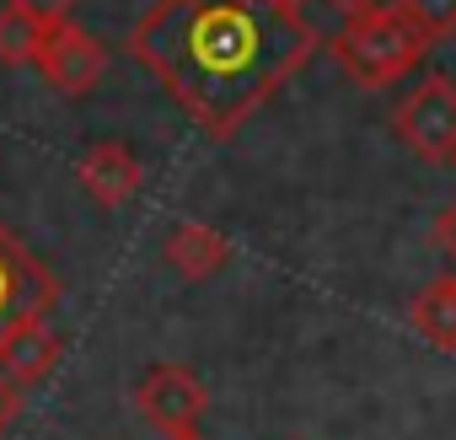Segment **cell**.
<instances>
[{"label":"cell","mask_w":456,"mask_h":440,"mask_svg":"<svg viewBox=\"0 0 456 440\" xmlns=\"http://www.w3.org/2000/svg\"><path fill=\"white\" fill-rule=\"evenodd\" d=\"M317 44V22L285 0H156L129 33V54L209 140H237Z\"/></svg>","instance_id":"cell-1"},{"label":"cell","mask_w":456,"mask_h":440,"mask_svg":"<svg viewBox=\"0 0 456 440\" xmlns=\"http://www.w3.org/2000/svg\"><path fill=\"white\" fill-rule=\"evenodd\" d=\"M424 49H429V38L397 6H376L365 17H349L338 28V38H328V54L338 60V70L365 92H381V86L403 81L424 60Z\"/></svg>","instance_id":"cell-2"},{"label":"cell","mask_w":456,"mask_h":440,"mask_svg":"<svg viewBox=\"0 0 456 440\" xmlns=\"http://www.w3.org/2000/svg\"><path fill=\"white\" fill-rule=\"evenodd\" d=\"M397 140L419 156V161H451L456 156V81L451 76H429L419 81L397 113H392Z\"/></svg>","instance_id":"cell-3"},{"label":"cell","mask_w":456,"mask_h":440,"mask_svg":"<svg viewBox=\"0 0 456 440\" xmlns=\"http://www.w3.org/2000/svg\"><path fill=\"white\" fill-rule=\"evenodd\" d=\"M38 76L60 92V97H86V92H97L102 86V76H108V44L102 38H92L81 22H54V28H44V44H38Z\"/></svg>","instance_id":"cell-4"},{"label":"cell","mask_w":456,"mask_h":440,"mask_svg":"<svg viewBox=\"0 0 456 440\" xmlns=\"http://www.w3.org/2000/svg\"><path fill=\"white\" fill-rule=\"evenodd\" d=\"M60 306V280L54 269L28 253V242L17 232L0 226V333L22 317H49Z\"/></svg>","instance_id":"cell-5"},{"label":"cell","mask_w":456,"mask_h":440,"mask_svg":"<svg viewBox=\"0 0 456 440\" xmlns=\"http://www.w3.org/2000/svg\"><path fill=\"white\" fill-rule=\"evenodd\" d=\"M134 408H140V419H145L151 429L183 435V429H193V424L204 419L209 392H204V381H199L188 365H151V371L134 381Z\"/></svg>","instance_id":"cell-6"},{"label":"cell","mask_w":456,"mask_h":440,"mask_svg":"<svg viewBox=\"0 0 456 440\" xmlns=\"http://www.w3.org/2000/svg\"><path fill=\"white\" fill-rule=\"evenodd\" d=\"M65 338L49 328V317H22L0 333V376H12L17 387H38L60 371Z\"/></svg>","instance_id":"cell-7"},{"label":"cell","mask_w":456,"mask_h":440,"mask_svg":"<svg viewBox=\"0 0 456 440\" xmlns=\"http://www.w3.org/2000/svg\"><path fill=\"white\" fill-rule=\"evenodd\" d=\"M76 177H81V188H86L102 209H118V204H129V199L145 188L140 156H134L129 145H118V140H97V145L81 156Z\"/></svg>","instance_id":"cell-8"},{"label":"cell","mask_w":456,"mask_h":440,"mask_svg":"<svg viewBox=\"0 0 456 440\" xmlns=\"http://www.w3.org/2000/svg\"><path fill=\"white\" fill-rule=\"evenodd\" d=\"M167 264L183 274V280H209L225 269V258H232V242H225L215 226H204V220H177V226L167 232L161 242Z\"/></svg>","instance_id":"cell-9"},{"label":"cell","mask_w":456,"mask_h":440,"mask_svg":"<svg viewBox=\"0 0 456 440\" xmlns=\"http://www.w3.org/2000/svg\"><path fill=\"white\" fill-rule=\"evenodd\" d=\"M408 322H413V333H419L424 344H435V349H456V274L429 280V285L413 296Z\"/></svg>","instance_id":"cell-10"},{"label":"cell","mask_w":456,"mask_h":440,"mask_svg":"<svg viewBox=\"0 0 456 440\" xmlns=\"http://www.w3.org/2000/svg\"><path fill=\"white\" fill-rule=\"evenodd\" d=\"M38 44H44V28L28 12H17V6L0 12V65H33Z\"/></svg>","instance_id":"cell-11"},{"label":"cell","mask_w":456,"mask_h":440,"mask_svg":"<svg viewBox=\"0 0 456 440\" xmlns=\"http://www.w3.org/2000/svg\"><path fill=\"white\" fill-rule=\"evenodd\" d=\"M392 6L429 38V49L456 38V0H392Z\"/></svg>","instance_id":"cell-12"},{"label":"cell","mask_w":456,"mask_h":440,"mask_svg":"<svg viewBox=\"0 0 456 440\" xmlns=\"http://www.w3.org/2000/svg\"><path fill=\"white\" fill-rule=\"evenodd\" d=\"M6 6H17V12H28L38 28H54V22H65L70 12H76V0H6Z\"/></svg>","instance_id":"cell-13"},{"label":"cell","mask_w":456,"mask_h":440,"mask_svg":"<svg viewBox=\"0 0 456 440\" xmlns=\"http://www.w3.org/2000/svg\"><path fill=\"white\" fill-rule=\"evenodd\" d=\"M17 413H22V387L12 376H0V435L17 424Z\"/></svg>","instance_id":"cell-14"},{"label":"cell","mask_w":456,"mask_h":440,"mask_svg":"<svg viewBox=\"0 0 456 440\" xmlns=\"http://www.w3.org/2000/svg\"><path fill=\"white\" fill-rule=\"evenodd\" d=\"M435 248L456 264V204H445V209H440V220H435Z\"/></svg>","instance_id":"cell-15"},{"label":"cell","mask_w":456,"mask_h":440,"mask_svg":"<svg viewBox=\"0 0 456 440\" xmlns=\"http://www.w3.org/2000/svg\"><path fill=\"white\" fill-rule=\"evenodd\" d=\"M322 6H328V12H338V17L349 22V17H365V12H376V6H387V0H322Z\"/></svg>","instance_id":"cell-16"},{"label":"cell","mask_w":456,"mask_h":440,"mask_svg":"<svg viewBox=\"0 0 456 440\" xmlns=\"http://www.w3.org/2000/svg\"><path fill=\"white\" fill-rule=\"evenodd\" d=\"M161 440H204L199 429H183V435H161Z\"/></svg>","instance_id":"cell-17"},{"label":"cell","mask_w":456,"mask_h":440,"mask_svg":"<svg viewBox=\"0 0 456 440\" xmlns=\"http://www.w3.org/2000/svg\"><path fill=\"white\" fill-rule=\"evenodd\" d=\"M285 6H301V0H285Z\"/></svg>","instance_id":"cell-18"},{"label":"cell","mask_w":456,"mask_h":440,"mask_svg":"<svg viewBox=\"0 0 456 440\" xmlns=\"http://www.w3.org/2000/svg\"><path fill=\"white\" fill-rule=\"evenodd\" d=\"M451 167H456V156H451Z\"/></svg>","instance_id":"cell-19"}]
</instances>
